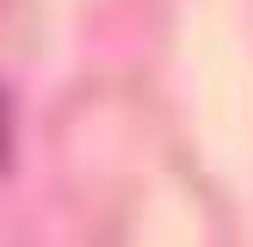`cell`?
Segmentation results:
<instances>
[{"label": "cell", "mask_w": 253, "mask_h": 247, "mask_svg": "<svg viewBox=\"0 0 253 247\" xmlns=\"http://www.w3.org/2000/svg\"><path fill=\"white\" fill-rule=\"evenodd\" d=\"M12 161V118H6V99H0V173H6Z\"/></svg>", "instance_id": "1"}]
</instances>
